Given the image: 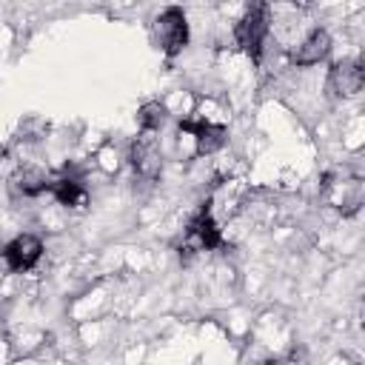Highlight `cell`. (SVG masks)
Returning <instances> with one entry per match:
<instances>
[{"instance_id":"cell-5","label":"cell","mask_w":365,"mask_h":365,"mask_svg":"<svg viewBox=\"0 0 365 365\" xmlns=\"http://www.w3.org/2000/svg\"><path fill=\"white\" fill-rule=\"evenodd\" d=\"M362 80L365 74H362L359 60H339L328 71V91L334 97H354L362 88Z\"/></svg>"},{"instance_id":"cell-1","label":"cell","mask_w":365,"mask_h":365,"mask_svg":"<svg viewBox=\"0 0 365 365\" xmlns=\"http://www.w3.org/2000/svg\"><path fill=\"white\" fill-rule=\"evenodd\" d=\"M222 245H225L222 231H220V225L214 222L208 202H202L200 211L188 220V228H185V245L180 248V259L188 262L194 251H214V248H222Z\"/></svg>"},{"instance_id":"cell-10","label":"cell","mask_w":365,"mask_h":365,"mask_svg":"<svg viewBox=\"0 0 365 365\" xmlns=\"http://www.w3.org/2000/svg\"><path fill=\"white\" fill-rule=\"evenodd\" d=\"M48 191L57 197V202L60 205H83L86 202V188H83V182L74 177V174H68V171H63L60 177H54L51 182H48Z\"/></svg>"},{"instance_id":"cell-3","label":"cell","mask_w":365,"mask_h":365,"mask_svg":"<svg viewBox=\"0 0 365 365\" xmlns=\"http://www.w3.org/2000/svg\"><path fill=\"white\" fill-rule=\"evenodd\" d=\"M265 34H268V9H265L262 3H257V6H251V9L240 17V23H237V29H234V37H237V43H240V48H242L245 54H251L254 60H259Z\"/></svg>"},{"instance_id":"cell-11","label":"cell","mask_w":365,"mask_h":365,"mask_svg":"<svg viewBox=\"0 0 365 365\" xmlns=\"http://www.w3.org/2000/svg\"><path fill=\"white\" fill-rule=\"evenodd\" d=\"M165 117H168V111H165V106H163L160 100H148V103H143L140 111H137V123H140V128H143L145 134L157 131V128L165 123Z\"/></svg>"},{"instance_id":"cell-6","label":"cell","mask_w":365,"mask_h":365,"mask_svg":"<svg viewBox=\"0 0 365 365\" xmlns=\"http://www.w3.org/2000/svg\"><path fill=\"white\" fill-rule=\"evenodd\" d=\"M40 254H43V242L37 237H31V234H20V237H14L3 248L6 265L11 271H29V268H34L37 259H40Z\"/></svg>"},{"instance_id":"cell-8","label":"cell","mask_w":365,"mask_h":365,"mask_svg":"<svg viewBox=\"0 0 365 365\" xmlns=\"http://www.w3.org/2000/svg\"><path fill=\"white\" fill-rule=\"evenodd\" d=\"M180 131H188V134H194V140H197V151L200 154H214L217 148H222L225 145V125H217V123H205V120H200V123H194V120H182L180 123Z\"/></svg>"},{"instance_id":"cell-2","label":"cell","mask_w":365,"mask_h":365,"mask_svg":"<svg viewBox=\"0 0 365 365\" xmlns=\"http://www.w3.org/2000/svg\"><path fill=\"white\" fill-rule=\"evenodd\" d=\"M154 40L168 57H174V54H180L185 48V43H188V20H185V11L180 6L165 9L154 20Z\"/></svg>"},{"instance_id":"cell-9","label":"cell","mask_w":365,"mask_h":365,"mask_svg":"<svg viewBox=\"0 0 365 365\" xmlns=\"http://www.w3.org/2000/svg\"><path fill=\"white\" fill-rule=\"evenodd\" d=\"M48 182H51V177H48L43 168H37V165H23V168H17V171L11 174V188H14L17 194H23V197H37V194H43V191L48 188Z\"/></svg>"},{"instance_id":"cell-4","label":"cell","mask_w":365,"mask_h":365,"mask_svg":"<svg viewBox=\"0 0 365 365\" xmlns=\"http://www.w3.org/2000/svg\"><path fill=\"white\" fill-rule=\"evenodd\" d=\"M128 163H131V168H134L137 177H143V180H157L160 171H163V154H160L157 140L143 131V134L131 143V148H128Z\"/></svg>"},{"instance_id":"cell-7","label":"cell","mask_w":365,"mask_h":365,"mask_svg":"<svg viewBox=\"0 0 365 365\" xmlns=\"http://www.w3.org/2000/svg\"><path fill=\"white\" fill-rule=\"evenodd\" d=\"M331 51V34L325 29H314L308 31V37L291 48V63L294 66H314L319 60H325Z\"/></svg>"}]
</instances>
